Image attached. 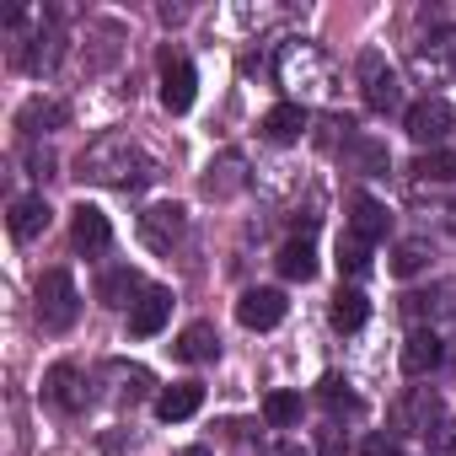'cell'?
I'll return each mask as SVG.
<instances>
[{"label": "cell", "mask_w": 456, "mask_h": 456, "mask_svg": "<svg viewBox=\"0 0 456 456\" xmlns=\"http://www.w3.org/2000/svg\"><path fill=\"white\" fill-rule=\"evenodd\" d=\"M274 76H280V86L290 92V102H328L333 92H338V70H333V60L312 44V38H290L280 54H274Z\"/></svg>", "instance_id": "6da1fadb"}, {"label": "cell", "mask_w": 456, "mask_h": 456, "mask_svg": "<svg viewBox=\"0 0 456 456\" xmlns=\"http://www.w3.org/2000/svg\"><path fill=\"white\" fill-rule=\"evenodd\" d=\"M81 177L102 183V188H140L151 172H145V161H140L129 134H102V140H92L81 151Z\"/></svg>", "instance_id": "7a4b0ae2"}, {"label": "cell", "mask_w": 456, "mask_h": 456, "mask_svg": "<svg viewBox=\"0 0 456 456\" xmlns=\"http://www.w3.org/2000/svg\"><path fill=\"white\" fill-rule=\"evenodd\" d=\"M33 296H38L33 312H38V328H44V333H70V328H76V317H81V290H76L70 269H44Z\"/></svg>", "instance_id": "3957f363"}, {"label": "cell", "mask_w": 456, "mask_h": 456, "mask_svg": "<svg viewBox=\"0 0 456 456\" xmlns=\"http://www.w3.org/2000/svg\"><path fill=\"white\" fill-rule=\"evenodd\" d=\"M413 76L424 86H445L456 76V28H429L419 44H413Z\"/></svg>", "instance_id": "277c9868"}, {"label": "cell", "mask_w": 456, "mask_h": 456, "mask_svg": "<svg viewBox=\"0 0 456 456\" xmlns=\"http://www.w3.org/2000/svg\"><path fill=\"white\" fill-rule=\"evenodd\" d=\"M360 92H365V108H370V113H392V108H403V76H397L376 49L360 54Z\"/></svg>", "instance_id": "5b68a950"}, {"label": "cell", "mask_w": 456, "mask_h": 456, "mask_svg": "<svg viewBox=\"0 0 456 456\" xmlns=\"http://www.w3.org/2000/svg\"><path fill=\"white\" fill-rule=\"evenodd\" d=\"M451 124H456V108H451L445 97H424V102H413V108L403 113L408 140L424 145V151H440V140L451 134Z\"/></svg>", "instance_id": "8992f818"}, {"label": "cell", "mask_w": 456, "mask_h": 456, "mask_svg": "<svg viewBox=\"0 0 456 456\" xmlns=\"http://www.w3.org/2000/svg\"><path fill=\"white\" fill-rule=\"evenodd\" d=\"M183 232H188V209H183L177 199L151 204V209L140 215V242H145L151 253H172V248L183 242Z\"/></svg>", "instance_id": "52a82bcc"}, {"label": "cell", "mask_w": 456, "mask_h": 456, "mask_svg": "<svg viewBox=\"0 0 456 456\" xmlns=\"http://www.w3.org/2000/svg\"><path fill=\"white\" fill-rule=\"evenodd\" d=\"M285 312H290L285 290H269V285H253V290H242V301H237V322H242V328H253V333L280 328V322H285Z\"/></svg>", "instance_id": "ba28073f"}, {"label": "cell", "mask_w": 456, "mask_h": 456, "mask_svg": "<svg viewBox=\"0 0 456 456\" xmlns=\"http://www.w3.org/2000/svg\"><path fill=\"white\" fill-rule=\"evenodd\" d=\"M70 242H76V253H86V258H97V253H108L113 248V225H108V215L97 209V204H76L70 209Z\"/></svg>", "instance_id": "9c48e42d"}, {"label": "cell", "mask_w": 456, "mask_h": 456, "mask_svg": "<svg viewBox=\"0 0 456 456\" xmlns=\"http://www.w3.org/2000/svg\"><path fill=\"white\" fill-rule=\"evenodd\" d=\"M193 97H199V76H193V65L183 60V54H161V102H167V113H188L193 108Z\"/></svg>", "instance_id": "30bf717a"}, {"label": "cell", "mask_w": 456, "mask_h": 456, "mask_svg": "<svg viewBox=\"0 0 456 456\" xmlns=\"http://www.w3.org/2000/svg\"><path fill=\"white\" fill-rule=\"evenodd\" d=\"M44 397L60 408V413H86V376H81V365H70V360H60V365H49V376H44Z\"/></svg>", "instance_id": "8fae6325"}, {"label": "cell", "mask_w": 456, "mask_h": 456, "mask_svg": "<svg viewBox=\"0 0 456 456\" xmlns=\"http://www.w3.org/2000/svg\"><path fill=\"white\" fill-rule=\"evenodd\" d=\"M440 419H445L440 392H429V387L403 392V403H397V429H403V435H435V429H440Z\"/></svg>", "instance_id": "7c38bea8"}, {"label": "cell", "mask_w": 456, "mask_h": 456, "mask_svg": "<svg viewBox=\"0 0 456 456\" xmlns=\"http://www.w3.org/2000/svg\"><path fill=\"white\" fill-rule=\"evenodd\" d=\"M167 317H172V290H167V285H151V290L129 306V333H134V338H156V333L167 328Z\"/></svg>", "instance_id": "4fadbf2b"}, {"label": "cell", "mask_w": 456, "mask_h": 456, "mask_svg": "<svg viewBox=\"0 0 456 456\" xmlns=\"http://www.w3.org/2000/svg\"><path fill=\"white\" fill-rule=\"evenodd\" d=\"M49 220H54V209H49V199H44V193H22V199H12L6 225H12V237H17V242L44 237V232H49Z\"/></svg>", "instance_id": "5bb4252c"}, {"label": "cell", "mask_w": 456, "mask_h": 456, "mask_svg": "<svg viewBox=\"0 0 456 456\" xmlns=\"http://www.w3.org/2000/svg\"><path fill=\"white\" fill-rule=\"evenodd\" d=\"M237 188H248V156L242 151H220L204 172V193L209 199H232Z\"/></svg>", "instance_id": "9a60e30c"}, {"label": "cell", "mask_w": 456, "mask_h": 456, "mask_svg": "<svg viewBox=\"0 0 456 456\" xmlns=\"http://www.w3.org/2000/svg\"><path fill=\"white\" fill-rule=\"evenodd\" d=\"M387 225H392V215H387V204L381 199H370V193H354L349 199V225H344V232H354L360 242H381L387 237Z\"/></svg>", "instance_id": "2e32d148"}, {"label": "cell", "mask_w": 456, "mask_h": 456, "mask_svg": "<svg viewBox=\"0 0 456 456\" xmlns=\"http://www.w3.org/2000/svg\"><path fill=\"white\" fill-rule=\"evenodd\" d=\"M65 124H70V108L54 102V97H28V102L17 108V129H22L28 140H38V134H49V129H65Z\"/></svg>", "instance_id": "e0dca14e"}, {"label": "cell", "mask_w": 456, "mask_h": 456, "mask_svg": "<svg viewBox=\"0 0 456 456\" xmlns=\"http://www.w3.org/2000/svg\"><path fill=\"white\" fill-rule=\"evenodd\" d=\"M172 354H177L183 365H209V360H220V333H215V322H188V328L177 333Z\"/></svg>", "instance_id": "ac0fdd59"}, {"label": "cell", "mask_w": 456, "mask_h": 456, "mask_svg": "<svg viewBox=\"0 0 456 456\" xmlns=\"http://www.w3.org/2000/svg\"><path fill=\"white\" fill-rule=\"evenodd\" d=\"M440 360H445V344H440L435 328H413V333L403 338V370H408V376H429Z\"/></svg>", "instance_id": "d6986e66"}, {"label": "cell", "mask_w": 456, "mask_h": 456, "mask_svg": "<svg viewBox=\"0 0 456 456\" xmlns=\"http://www.w3.org/2000/svg\"><path fill=\"white\" fill-rule=\"evenodd\" d=\"M204 408V387L199 381H177V387H161L156 392V419L161 424H183Z\"/></svg>", "instance_id": "ffe728a7"}, {"label": "cell", "mask_w": 456, "mask_h": 456, "mask_svg": "<svg viewBox=\"0 0 456 456\" xmlns=\"http://www.w3.org/2000/svg\"><path fill=\"white\" fill-rule=\"evenodd\" d=\"M145 290H151V285H140V274H134L129 264H113V269H102V280H97V301H102V306H134Z\"/></svg>", "instance_id": "44dd1931"}, {"label": "cell", "mask_w": 456, "mask_h": 456, "mask_svg": "<svg viewBox=\"0 0 456 456\" xmlns=\"http://www.w3.org/2000/svg\"><path fill=\"white\" fill-rule=\"evenodd\" d=\"M264 140H274V145H290V140H301L306 134V108L301 102H274L269 113H264Z\"/></svg>", "instance_id": "7402d4cb"}, {"label": "cell", "mask_w": 456, "mask_h": 456, "mask_svg": "<svg viewBox=\"0 0 456 456\" xmlns=\"http://www.w3.org/2000/svg\"><path fill=\"white\" fill-rule=\"evenodd\" d=\"M17 60H22V70H28V76H49V70L60 65V33H54V28L33 33V38H28V49H22Z\"/></svg>", "instance_id": "603a6c76"}, {"label": "cell", "mask_w": 456, "mask_h": 456, "mask_svg": "<svg viewBox=\"0 0 456 456\" xmlns=\"http://www.w3.org/2000/svg\"><path fill=\"white\" fill-rule=\"evenodd\" d=\"M274 264H280V274H285V280H301V285H306V280H317V248H312L306 237L285 242Z\"/></svg>", "instance_id": "cb8c5ba5"}, {"label": "cell", "mask_w": 456, "mask_h": 456, "mask_svg": "<svg viewBox=\"0 0 456 456\" xmlns=\"http://www.w3.org/2000/svg\"><path fill=\"white\" fill-rule=\"evenodd\" d=\"M328 317H333V328H338V333H360V328H365V317H370V301L349 285V290H338V296H333V312H328Z\"/></svg>", "instance_id": "d4e9b609"}, {"label": "cell", "mask_w": 456, "mask_h": 456, "mask_svg": "<svg viewBox=\"0 0 456 456\" xmlns=\"http://www.w3.org/2000/svg\"><path fill=\"white\" fill-rule=\"evenodd\" d=\"M387 269H392L397 280H413L419 269H429V242H424V237H408V242H397Z\"/></svg>", "instance_id": "484cf974"}, {"label": "cell", "mask_w": 456, "mask_h": 456, "mask_svg": "<svg viewBox=\"0 0 456 456\" xmlns=\"http://www.w3.org/2000/svg\"><path fill=\"white\" fill-rule=\"evenodd\" d=\"M413 177L419 183H456V151H424L419 161H413Z\"/></svg>", "instance_id": "4316f807"}, {"label": "cell", "mask_w": 456, "mask_h": 456, "mask_svg": "<svg viewBox=\"0 0 456 456\" xmlns=\"http://www.w3.org/2000/svg\"><path fill=\"white\" fill-rule=\"evenodd\" d=\"M365 269H370V242H360L354 232H344L338 237V274L344 280H360Z\"/></svg>", "instance_id": "83f0119b"}, {"label": "cell", "mask_w": 456, "mask_h": 456, "mask_svg": "<svg viewBox=\"0 0 456 456\" xmlns=\"http://www.w3.org/2000/svg\"><path fill=\"white\" fill-rule=\"evenodd\" d=\"M264 419H269L274 429L301 424V392H269V397H264Z\"/></svg>", "instance_id": "f1b7e54d"}, {"label": "cell", "mask_w": 456, "mask_h": 456, "mask_svg": "<svg viewBox=\"0 0 456 456\" xmlns=\"http://www.w3.org/2000/svg\"><path fill=\"white\" fill-rule=\"evenodd\" d=\"M108 370H113V376L124 381V387H118V397H124V403H134V397H145V392L156 387L145 365H108Z\"/></svg>", "instance_id": "f546056e"}, {"label": "cell", "mask_w": 456, "mask_h": 456, "mask_svg": "<svg viewBox=\"0 0 456 456\" xmlns=\"http://www.w3.org/2000/svg\"><path fill=\"white\" fill-rule=\"evenodd\" d=\"M317 392H322V403H328L333 413H360V397H354L338 376H322V387H317Z\"/></svg>", "instance_id": "4dcf8cb0"}, {"label": "cell", "mask_w": 456, "mask_h": 456, "mask_svg": "<svg viewBox=\"0 0 456 456\" xmlns=\"http://www.w3.org/2000/svg\"><path fill=\"white\" fill-rule=\"evenodd\" d=\"M360 456H403V440L387 435V429H370V435L360 440Z\"/></svg>", "instance_id": "1f68e13d"}, {"label": "cell", "mask_w": 456, "mask_h": 456, "mask_svg": "<svg viewBox=\"0 0 456 456\" xmlns=\"http://www.w3.org/2000/svg\"><path fill=\"white\" fill-rule=\"evenodd\" d=\"M344 451H349L344 429H338V424H322V429H317V456H344Z\"/></svg>", "instance_id": "d6a6232c"}, {"label": "cell", "mask_w": 456, "mask_h": 456, "mask_svg": "<svg viewBox=\"0 0 456 456\" xmlns=\"http://www.w3.org/2000/svg\"><path fill=\"white\" fill-rule=\"evenodd\" d=\"M28 177H54V151H49V145H44V151H38V145L28 151Z\"/></svg>", "instance_id": "836d02e7"}, {"label": "cell", "mask_w": 456, "mask_h": 456, "mask_svg": "<svg viewBox=\"0 0 456 456\" xmlns=\"http://www.w3.org/2000/svg\"><path fill=\"white\" fill-rule=\"evenodd\" d=\"M403 312H408V317H424V312H435V296L413 290V296H403Z\"/></svg>", "instance_id": "e575fe53"}, {"label": "cell", "mask_w": 456, "mask_h": 456, "mask_svg": "<svg viewBox=\"0 0 456 456\" xmlns=\"http://www.w3.org/2000/svg\"><path fill=\"white\" fill-rule=\"evenodd\" d=\"M264 456H312V451H306V445H296V440H280V445H269Z\"/></svg>", "instance_id": "d590c367"}, {"label": "cell", "mask_w": 456, "mask_h": 456, "mask_svg": "<svg viewBox=\"0 0 456 456\" xmlns=\"http://www.w3.org/2000/svg\"><path fill=\"white\" fill-rule=\"evenodd\" d=\"M440 451H445V456H456V419H451V429L440 435Z\"/></svg>", "instance_id": "8d00e7d4"}, {"label": "cell", "mask_w": 456, "mask_h": 456, "mask_svg": "<svg viewBox=\"0 0 456 456\" xmlns=\"http://www.w3.org/2000/svg\"><path fill=\"white\" fill-rule=\"evenodd\" d=\"M177 456H215V451H209V445H183Z\"/></svg>", "instance_id": "74e56055"}]
</instances>
